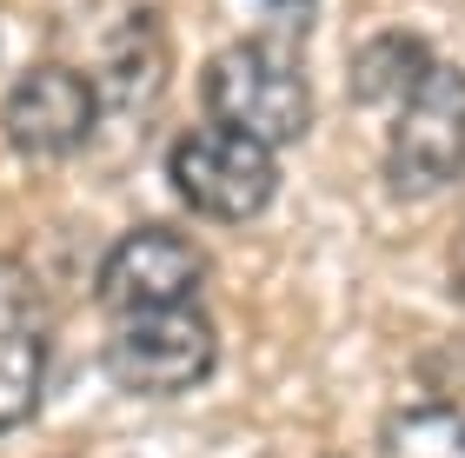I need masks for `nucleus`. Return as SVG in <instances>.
Listing matches in <instances>:
<instances>
[{
    "label": "nucleus",
    "instance_id": "39448f33",
    "mask_svg": "<svg viewBox=\"0 0 465 458\" xmlns=\"http://www.w3.org/2000/svg\"><path fill=\"white\" fill-rule=\"evenodd\" d=\"M100 120V87L67 60H40L7 87V107H0V133H7L14 153L27 160H67L94 140Z\"/></svg>",
    "mask_w": 465,
    "mask_h": 458
},
{
    "label": "nucleus",
    "instance_id": "9d476101",
    "mask_svg": "<svg viewBox=\"0 0 465 458\" xmlns=\"http://www.w3.org/2000/svg\"><path fill=\"white\" fill-rule=\"evenodd\" d=\"M379 458H465V405H412L379 432Z\"/></svg>",
    "mask_w": 465,
    "mask_h": 458
},
{
    "label": "nucleus",
    "instance_id": "20e7f679",
    "mask_svg": "<svg viewBox=\"0 0 465 458\" xmlns=\"http://www.w3.org/2000/svg\"><path fill=\"white\" fill-rule=\"evenodd\" d=\"M107 379L140 392V399H166V392H193L220 359V339L206 326V312L173 306V312H134L114 326L107 339Z\"/></svg>",
    "mask_w": 465,
    "mask_h": 458
},
{
    "label": "nucleus",
    "instance_id": "423d86ee",
    "mask_svg": "<svg viewBox=\"0 0 465 458\" xmlns=\"http://www.w3.org/2000/svg\"><path fill=\"white\" fill-rule=\"evenodd\" d=\"M200 279H206V253L180 226H134L100 259V306L120 312V319H134V312H173L200 293Z\"/></svg>",
    "mask_w": 465,
    "mask_h": 458
},
{
    "label": "nucleus",
    "instance_id": "f8f14e48",
    "mask_svg": "<svg viewBox=\"0 0 465 458\" xmlns=\"http://www.w3.org/2000/svg\"><path fill=\"white\" fill-rule=\"evenodd\" d=\"M286 7H300V0H286Z\"/></svg>",
    "mask_w": 465,
    "mask_h": 458
},
{
    "label": "nucleus",
    "instance_id": "f03ea898",
    "mask_svg": "<svg viewBox=\"0 0 465 458\" xmlns=\"http://www.w3.org/2000/svg\"><path fill=\"white\" fill-rule=\"evenodd\" d=\"M166 180H173V193L193 206L200 219L246 226L280 193V160H272V147H260V140H246V133L193 127L166 153Z\"/></svg>",
    "mask_w": 465,
    "mask_h": 458
},
{
    "label": "nucleus",
    "instance_id": "ddd939ff",
    "mask_svg": "<svg viewBox=\"0 0 465 458\" xmlns=\"http://www.w3.org/2000/svg\"><path fill=\"white\" fill-rule=\"evenodd\" d=\"M459 405H465V399H459Z\"/></svg>",
    "mask_w": 465,
    "mask_h": 458
},
{
    "label": "nucleus",
    "instance_id": "1a4fd4ad",
    "mask_svg": "<svg viewBox=\"0 0 465 458\" xmlns=\"http://www.w3.org/2000/svg\"><path fill=\"white\" fill-rule=\"evenodd\" d=\"M173 67V54H166V27L153 7H134L126 20H114V40H107V67H100V87L126 107H140V100H153V87L166 80Z\"/></svg>",
    "mask_w": 465,
    "mask_h": 458
},
{
    "label": "nucleus",
    "instance_id": "7ed1b4c3",
    "mask_svg": "<svg viewBox=\"0 0 465 458\" xmlns=\"http://www.w3.org/2000/svg\"><path fill=\"white\" fill-rule=\"evenodd\" d=\"M465 173V73L452 60L412 87L406 107H392V140H386V186L399 200H426Z\"/></svg>",
    "mask_w": 465,
    "mask_h": 458
},
{
    "label": "nucleus",
    "instance_id": "0eeeda50",
    "mask_svg": "<svg viewBox=\"0 0 465 458\" xmlns=\"http://www.w3.org/2000/svg\"><path fill=\"white\" fill-rule=\"evenodd\" d=\"M47 385V299L27 266L0 259V432L27 425Z\"/></svg>",
    "mask_w": 465,
    "mask_h": 458
},
{
    "label": "nucleus",
    "instance_id": "6e6552de",
    "mask_svg": "<svg viewBox=\"0 0 465 458\" xmlns=\"http://www.w3.org/2000/svg\"><path fill=\"white\" fill-rule=\"evenodd\" d=\"M432 67H439V54L419 34H406V27L372 34L366 47L352 54V100H359V107H406L412 87Z\"/></svg>",
    "mask_w": 465,
    "mask_h": 458
},
{
    "label": "nucleus",
    "instance_id": "f257e3e1",
    "mask_svg": "<svg viewBox=\"0 0 465 458\" xmlns=\"http://www.w3.org/2000/svg\"><path fill=\"white\" fill-rule=\"evenodd\" d=\"M206 113L226 133H246L260 147H292L312 127V80L286 47L240 40L220 47L206 67Z\"/></svg>",
    "mask_w": 465,
    "mask_h": 458
},
{
    "label": "nucleus",
    "instance_id": "9b49d317",
    "mask_svg": "<svg viewBox=\"0 0 465 458\" xmlns=\"http://www.w3.org/2000/svg\"><path fill=\"white\" fill-rule=\"evenodd\" d=\"M452 286H459V299H465V226H459V239H452Z\"/></svg>",
    "mask_w": 465,
    "mask_h": 458
}]
</instances>
